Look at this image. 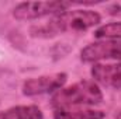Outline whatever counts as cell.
<instances>
[{
	"label": "cell",
	"instance_id": "cell-1",
	"mask_svg": "<svg viewBox=\"0 0 121 119\" xmlns=\"http://www.w3.org/2000/svg\"><path fill=\"white\" fill-rule=\"evenodd\" d=\"M101 16L93 10H66L60 14L54 16L48 23L42 25H34L30 30L32 38H54L65 32H82L99 25Z\"/></svg>",
	"mask_w": 121,
	"mask_h": 119
},
{
	"label": "cell",
	"instance_id": "cell-2",
	"mask_svg": "<svg viewBox=\"0 0 121 119\" xmlns=\"http://www.w3.org/2000/svg\"><path fill=\"white\" fill-rule=\"evenodd\" d=\"M103 102V92L99 84L93 80H80L72 86L62 87L54 92L51 98V107L58 108H78L91 107Z\"/></svg>",
	"mask_w": 121,
	"mask_h": 119
},
{
	"label": "cell",
	"instance_id": "cell-3",
	"mask_svg": "<svg viewBox=\"0 0 121 119\" xmlns=\"http://www.w3.org/2000/svg\"><path fill=\"white\" fill-rule=\"evenodd\" d=\"M70 6V1H24L13 8V17L18 21L39 20L48 16L60 14Z\"/></svg>",
	"mask_w": 121,
	"mask_h": 119
},
{
	"label": "cell",
	"instance_id": "cell-4",
	"mask_svg": "<svg viewBox=\"0 0 121 119\" xmlns=\"http://www.w3.org/2000/svg\"><path fill=\"white\" fill-rule=\"evenodd\" d=\"M66 81H68V74L65 71L31 77L23 83L21 92L26 97H37V95H44L49 92H56L58 90L65 87Z\"/></svg>",
	"mask_w": 121,
	"mask_h": 119
},
{
	"label": "cell",
	"instance_id": "cell-5",
	"mask_svg": "<svg viewBox=\"0 0 121 119\" xmlns=\"http://www.w3.org/2000/svg\"><path fill=\"white\" fill-rule=\"evenodd\" d=\"M108 59L121 62V41L99 39L80 51V60L83 63H99Z\"/></svg>",
	"mask_w": 121,
	"mask_h": 119
},
{
	"label": "cell",
	"instance_id": "cell-6",
	"mask_svg": "<svg viewBox=\"0 0 121 119\" xmlns=\"http://www.w3.org/2000/svg\"><path fill=\"white\" fill-rule=\"evenodd\" d=\"M90 74L97 84L121 90V63H94Z\"/></svg>",
	"mask_w": 121,
	"mask_h": 119
},
{
	"label": "cell",
	"instance_id": "cell-7",
	"mask_svg": "<svg viewBox=\"0 0 121 119\" xmlns=\"http://www.w3.org/2000/svg\"><path fill=\"white\" fill-rule=\"evenodd\" d=\"M106 114L93 108H58L54 119H104Z\"/></svg>",
	"mask_w": 121,
	"mask_h": 119
},
{
	"label": "cell",
	"instance_id": "cell-8",
	"mask_svg": "<svg viewBox=\"0 0 121 119\" xmlns=\"http://www.w3.org/2000/svg\"><path fill=\"white\" fill-rule=\"evenodd\" d=\"M0 119H44L37 105H16L0 112Z\"/></svg>",
	"mask_w": 121,
	"mask_h": 119
},
{
	"label": "cell",
	"instance_id": "cell-9",
	"mask_svg": "<svg viewBox=\"0 0 121 119\" xmlns=\"http://www.w3.org/2000/svg\"><path fill=\"white\" fill-rule=\"evenodd\" d=\"M94 38L97 39H121V21H113L100 25L94 31Z\"/></svg>",
	"mask_w": 121,
	"mask_h": 119
},
{
	"label": "cell",
	"instance_id": "cell-10",
	"mask_svg": "<svg viewBox=\"0 0 121 119\" xmlns=\"http://www.w3.org/2000/svg\"><path fill=\"white\" fill-rule=\"evenodd\" d=\"M116 119H121V111H118V112L116 114Z\"/></svg>",
	"mask_w": 121,
	"mask_h": 119
}]
</instances>
